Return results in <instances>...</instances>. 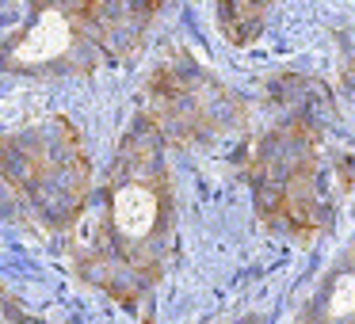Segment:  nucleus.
I'll return each instance as SVG.
<instances>
[{"label": "nucleus", "mask_w": 355, "mask_h": 324, "mask_svg": "<svg viewBox=\"0 0 355 324\" xmlns=\"http://www.w3.org/2000/svg\"><path fill=\"white\" fill-rule=\"evenodd\" d=\"M100 31L107 42V57L138 54L141 39L149 35V24L164 8V0H92Z\"/></svg>", "instance_id": "1"}, {"label": "nucleus", "mask_w": 355, "mask_h": 324, "mask_svg": "<svg viewBox=\"0 0 355 324\" xmlns=\"http://www.w3.org/2000/svg\"><path fill=\"white\" fill-rule=\"evenodd\" d=\"M275 0H218V27L233 46H248L260 39Z\"/></svg>", "instance_id": "2"}, {"label": "nucleus", "mask_w": 355, "mask_h": 324, "mask_svg": "<svg viewBox=\"0 0 355 324\" xmlns=\"http://www.w3.org/2000/svg\"><path fill=\"white\" fill-rule=\"evenodd\" d=\"M352 313H355V271H344V275L332 282L329 316H352Z\"/></svg>", "instance_id": "3"}]
</instances>
